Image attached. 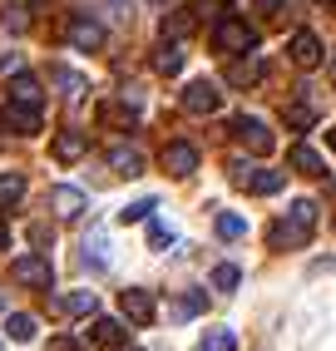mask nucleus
<instances>
[{"mask_svg":"<svg viewBox=\"0 0 336 351\" xmlns=\"http://www.w3.org/2000/svg\"><path fill=\"white\" fill-rule=\"evenodd\" d=\"M228 134H232V138H237V144H243L252 158H267V154H272V144H277L272 129L262 124V119H252V114H237V119H228Z\"/></svg>","mask_w":336,"mask_h":351,"instance_id":"obj_1","label":"nucleus"},{"mask_svg":"<svg viewBox=\"0 0 336 351\" xmlns=\"http://www.w3.org/2000/svg\"><path fill=\"white\" fill-rule=\"evenodd\" d=\"M213 45L228 50V55H248V50H257V30L237 15H223L218 25H213Z\"/></svg>","mask_w":336,"mask_h":351,"instance_id":"obj_2","label":"nucleus"},{"mask_svg":"<svg viewBox=\"0 0 336 351\" xmlns=\"http://www.w3.org/2000/svg\"><path fill=\"white\" fill-rule=\"evenodd\" d=\"M232 183L237 189H248V193H282V169H257V163H248V158H237L232 163Z\"/></svg>","mask_w":336,"mask_h":351,"instance_id":"obj_3","label":"nucleus"},{"mask_svg":"<svg viewBox=\"0 0 336 351\" xmlns=\"http://www.w3.org/2000/svg\"><path fill=\"white\" fill-rule=\"evenodd\" d=\"M10 277H15L20 287H35V292L55 287V267H50V257H40V252L15 257V263H10Z\"/></svg>","mask_w":336,"mask_h":351,"instance_id":"obj_4","label":"nucleus"},{"mask_svg":"<svg viewBox=\"0 0 336 351\" xmlns=\"http://www.w3.org/2000/svg\"><path fill=\"white\" fill-rule=\"evenodd\" d=\"M218 104H223V89L213 80H193L183 89V109L188 114H218Z\"/></svg>","mask_w":336,"mask_h":351,"instance_id":"obj_5","label":"nucleus"},{"mask_svg":"<svg viewBox=\"0 0 336 351\" xmlns=\"http://www.w3.org/2000/svg\"><path fill=\"white\" fill-rule=\"evenodd\" d=\"M119 312H124L134 326H149L154 322V292L149 287H124L119 292Z\"/></svg>","mask_w":336,"mask_h":351,"instance_id":"obj_6","label":"nucleus"},{"mask_svg":"<svg viewBox=\"0 0 336 351\" xmlns=\"http://www.w3.org/2000/svg\"><path fill=\"white\" fill-rule=\"evenodd\" d=\"M267 243H272V247H307V243H311V223H302V218L287 213L282 223L267 228Z\"/></svg>","mask_w":336,"mask_h":351,"instance_id":"obj_7","label":"nucleus"},{"mask_svg":"<svg viewBox=\"0 0 336 351\" xmlns=\"http://www.w3.org/2000/svg\"><path fill=\"white\" fill-rule=\"evenodd\" d=\"M69 45L75 50H104V25L94 15H75L69 20Z\"/></svg>","mask_w":336,"mask_h":351,"instance_id":"obj_8","label":"nucleus"},{"mask_svg":"<svg viewBox=\"0 0 336 351\" xmlns=\"http://www.w3.org/2000/svg\"><path fill=\"white\" fill-rule=\"evenodd\" d=\"M287 50H292V64H297V69H317V64L326 60L322 40L311 35V30H297V35H292V45H287Z\"/></svg>","mask_w":336,"mask_h":351,"instance_id":"obj_9","label":"nucleus"},{"mask_svg":"<svg viewBox=\"0 0 336 351\" xmlns=\"http://www.w3.org/2000/svg\"><path fill=\"white\" fill-rule=\"evenodd\" d=\"M163 169L173 173V178H188V173L198 169V149H193V144H183V138L163 144Z\"/></svg>","mask_w":336,"mask_h":351,"instance_id":"obj_10","label":"nucleus"},{"mask_svg":"<svg viewBox=\"0 0 336 351\" xmlns=\"http://www.w3.org/2000/svg\"><path fill=\"white\" fill-rule=\"evenodd\" d=\"M50 154H55L60 163H80V158L89 154V138H84L80 129H60V134L50 138Z\"/></svg>","mask_w":336,"mask_h":351,"instance_id":"obj_11","label":"nucleus"},{"mask_svg":"<svg viewBox=\"0 0 336 351\" xmlns=\"http://www.w3.org/2000/svg\"><path fill=\"white\" fill-rule=\"evenodd\" d=\"M124 337H129V326L114 322V317H94V326H89V341L99 346V351H119V346H124Z\"/></svg>","mask_w":336,"mask_h":351,"instance_id":"obj_12","label":"nucleus"},{"mask_svg":"<svg viewBox=\"0 0 336 351\" xmlns=\"http://www.w3.org/2000/svg\"><path fill=\"white\" fill-rule=\"evenodd\" d=\"M0 119H5V129H15L20 138H30V134H40V109L35 104H5V114H0Z\"/></svg>","mask_w":336,"mask_h":351,"instance_id":"obj_13","label":"nucleus"},{"mask_svg":"<svg viewBox=\"0 0 336 351\" xmlns=\"http://www.w3.org/2000/svg\"><path fill=\"white\" fill-rule=\"evenodd\" d=\"M50 208H55V218H80L89 208V198L80 189H69V183H60V189H50Z\"/></svg>","mask_w":336,"mask_h":351,"instance_id":"obj_14","label":"nucleus"},{"mask_svg":"<svg viewBox=\"0 0 336 351\" xmlns=\"http://www.w3.org/2000/svg\"><path fill=\"white\" fill-rule=\"evenodd\" d=\"M262 75H267V69H262V60H257V55L232 60V64H228V84H232V89H252V84H262Z\"/></svg>","mask_w":336,"mask_h":351,"instance_id":"obj_15","label":"nucleus"},{"mask_svg":"<svg viewBox=\"0 0 336 351\" xmlns=\"http://www.w3.org/2000/svg\"><path fill=\"white\" fill-rule=\"evenodd\" d=\"M99 124H114V129H139V109H134V99H109V104H99Z\"/></svg>","mask_w":336,"mask_h":351,"instance_id":"obj_16","label":"nucleus"},{"mask_svg":"<svg viewBox=\"0 0 336 351\" xmlns=\"http://www.w3.org/2000/svg\"><path fill=\"white\" fill-rule=\"evenodd\" d=\"M10 99L15 104H45V89H40V80L35 75H25V69H15V80H10Z\"/></svg>","mask_w":336,"mask_h":351,"instance_id":"obj_17","label":"nucleus"},{"mask_svg":"<svg viewBox=\"0 0 336 351\" xmlns=\"http://www.w3.org/2000/svg\"><path fill=\"white\" fill-rule=\"evenodd\" d=\"M109 169H114V173H124V178H139V173H143V149L119 144V149L109 154Z\"/></svg>","mask_w":336,"mask_h":351,"instance_id":"obj_18","label":"nucleus"},{"mask_svg":"<svg viewBox=\"0 0 336 351\" xmlns=\"http://www.w3.org/2000/svg\"><path fill=\"white\" fill-rule=\"evenodd\" d=\"M50 84H60V95H64V99H80L84 89H89L84 75H75V69H64V64H50Z\"/></svg>","mask_w":336,"mask_h":351,"instance_id":"obj_19","label":"nucleus"},{"mask_svg":"<svg viewBox=\"0 0 336 351\" xmlns=\"http://www.w3.org/2000/svg\"><path fill=\"white\" fill-rule=\"evenodd\" d=\"M50 307H55V312H69V317H89L99 302H94V292H69V297H55Z\"/></svg>","mask_w":336,"mask_h":351,"instance_id":"obj_20","label":"nucleus"},{"mask_svg":"<svg viewBox=\"0 0 336 351\" xmlns=\"http://www.w3.org/2000/svg\"><path fill=\"white\" fill-rule=\"evenodd\" d=\"M203 307H208V292H198V287H193V292H183L173 307H168V317H173V322H188V317H198Z\"/></svg>","mask_w":336,"mask_h":351,"instance_id":"obj_21","label":"nucleus"},{"mask_svg":"<svg viewBox=\"0 0 336 351\" xmlns=\"http://www.w3.org/2000/svg\"><path fill=\"white\" fill-rule=\"evenodd\" d=\"M193 25H198L193 10H168V15H163V40H183Z\"/></svg>","mask_w":336,"mask_h":351,"instance_id":"obj_22","label":"nucleus"},{"mask_svg":"<svg viewBox=\"0 0 336 351\" xmlns=\"http://www.w3.org/2000/svg\"><path fill=\"white\" fill-rule=\"evenodd\" d=\"M154 69H158V75H178V69H183V50H178L173 40H163L158 50H154Z\"/></svg>","mask_w":336,"mask_h":351,"instance_id":"obj_23","label":"nucleus"},{"mask_svg":"<svg viewBox=\"0 0 336 351\" xmlns=\"http://www.w3.org/2000/svg\"><path fill=\"white\" fill-rule=\"evenodd\" d=\"M282 119H287V129H311V124H317V109H311V104H302V99H292V104H282Z\"/></svg>","mask_w":336,"mask_h":351,"instance_id":"obj_24","label":"nucleus"},{"mask_svg":"<svg viewBox=\"0 0 336 351\" xmlns=\"http://www.w3.org/2000/svg\"><path fill=\"white\" fill-rule=\"evenodd\" d=\"M5 337L10 341H35V317L30 312H10L5 317Z\"/></svg>","mask_w":336,"mask_h":351,"instance_id":"obj_25","label":"nucleus"},{"mask_svg":"<svg viewBox=\"0 0 336 351\" xmlns=\"http://www.w3.org/2000/svg\"><path fill=\"white\" fill-rule=\"evenodd\" d=\"M292 169H297V173H307V178H322V173H326V169H322V158L311 154L307 144H297V149H292Z\"/></svg>","mask_w":336,"mask_h":351,"instance_id":"obj_26","label":"nucleus"},{"mask_svg":"<svg viewBox=\"0 0 336 351\" xmlns=\"http://www.w3.org/2000/svg\"><path fill=\"white\" fill-rule=\"evenodd\" d=\"M0 25H5L10 35H25L30 30V5H5L0 10Z\"/></svg>","mask_w":336,"mask_h":351,"instance_id":"obj_27","label":"nucleus"},{"mask_svg":"<svg viewBox=\"0 0 336 351\" xmlns=\"http://www.w3.org/2000/svg\"><path fill=\"white\" fill-rule=\"evenodd\" d=\"M20 198H25V178L20 173H0V208H10Z\"/></svg>","mask_w":336,"mask_h":351,"instance_id":"obj_28","label":"nucleus"},{"mask_svg":"<svg viewBox=\"0 0 336 351\" xmlns=\"http://www.w3.org/2000/svg\"><path fill=\"white\" fill-rule=\"evenodd\" d=\"M154 208H158L154 198H139V203H129V208H119V223H124V228H129V223H143V218H154Z\"/></svg>","mask_w":336,"mask_h":351,"instance_id":"obj_29","label":"nucleus"},{"mask_svg":"<svg viewBox=\"0 0 336 351\" xmlns=\"http://www.w3.org/2000/svg\"><path fill=\"white\" fill-rule=\"evenodd\" d=\"M237 282H243V272H237L232 263H218V267H213V287H218V292H237Z\"/></svg>","mask_w":336,"mask_h":351,"instance_id":"obj_30","label":"nucleus"},{"mask_svg":"<svg viewBox=\"0 0 336 351\" xmlns=\"http://www.w3.org/2000/svg\"><path fill=\"white\" fill-rule=\"evenodd\" d=\"M188 10H193L198 20H213V25H218L223 10H228V0H188Z\"/></svg>","mask_w":336,"mask_h":351,"instance_id":"obj_31","label":"nucleus"},{"mask_svg":"<svg viewBox=\"0 0 336 351\" xmlns=\"http://www.w3.org/2000/svg\"><path fill=\"white\" fill-rule=\"evenodd\" d=\"M243 232H248V223L237 218V213H218V238H223V243H232V238H243Z\"/></svg>","mask_w":336,"mask_h":351,"instance_id":"obj_32","label":"nucleus"},{"mask_svg":"<svg viewBox=\"0 0 336 351\" xmlns=\"http://www.w3.org/2000/svg\"><path fill=\"white\" fill-rule=\"evenodd\" d=\"M232 346H237V337H232V332H213V337L203 341V351H232Z\"/></svg>","mask_w":336,"mask_h":351,"instance_id":"obj_33","label":"nucleus"},{"mask_svg":"<svg viewBox=\"0 0 336 351\" xmlns=\"http://www.w3.org/2000/svg\"><path fill=\"white\" fill-rule=\"evenodd\" d=\"M168 243H173V232H168V228L154 218V223H149V247H168Z\"/></svg>","mask_w":336,"mask_h":351,"instance_id":"obj_34","label":"nucleus"},{"mask_svg":"<svg viewBox=\"0 0 336 351\" xmlns=\"http://www.w3.org/2000/svg\"><path fill=\"white\" fill-rule=\"evenodd\" d=\"M30 243H35V247H50V243H55V228H45V223H30Z\"/></svg>","mask_w":336,"mask_h":351,"instance_id":"obj_35","label":"nucleus"},{"mask_svg":"<svg viewBox=\"0 0 336 351\" xmlns=\"http://www.w3.org/2000/svg\"><path fill=\"white\" fill-rule=\"evenodd\" d=\"M252 5H257V10H262V15H277V10H282V5H287V0H252Z\"/></svg>","mask_w":336,"mask_h":351,"instance_id":"obj_36","label":"nucleus"},{"mask_svg":"<svg viewBox=\"0 0 336 351\" xmlns=\"http://www.w3.org/2000/svg\"><path fill=\"white\" fill-rule=\"evenodd\" d=\"M50 351H80V346L69 341V337H55V341H50Z\"/></svg>","mask_w":336,"mask_h":351,"instance_id":"obj_37","label":"nucleus"},{"mask_svg":"<svg viewBox=\"0 0 336 351\" xmlns=\"http://www.w3.org/2000/svg\"><path fill=\"white\" fill-rule=\"evenodd\" d=\"M0 247H10V228H5V218H0Z\"/></svg>","mask_w":336,"mask_h":351,"instance_id":"obj_38","label":"nucleus"},{"mask_svg":"<svg viewBox=\"0 0 336 351\" xmlns=\"http://www.w3.org/2000/svg\"><path fill=\"white\" fill-rule=\"evenodd\" d=\"M326 144H331V154H336V129H331V134H326Z\"/></svg>","mask_w":336,"mask_h":351,"instance_id":"obj_39","label":"nucleus"},{"mask_svg":"<svg viewBox=\"0 0 336 351\" xmlns=\"http://www.w3.org/2000/svg\"><path fill=\"white\" fill-rule=\"evenodd\" d=\"M154 5H163V0H154Z\"/></svg>","mask_w":336,"mask_h":351,"instance_id":"obj_40","label":"nucleus"},{"mask_svg":"<svg viewBox=\"0 0 336 351\" xmlns=\"http://www.w3.org/2000/svg\"><path fill=\"white\" fill-rule=\"evenodd\" d=\"M35 5H45V0H35Z\"/></svg>","mask_w":336,"mask_h":351,"instance_id":"obj_41","label":"nucleus"},{"mask_svg":"<svg viewBox=\"0 0 336 351\" xmlns=\"http://www.w3.org/2000/svg\"><path fill=\"white\" fill-rule=\"evenodd\" d=\"M331 5H336V0H331Z\"/></svg>","mask_w":336,"mask_h":351,"instance_id":"obj_42","label":"nucleus"}]
</instances>
